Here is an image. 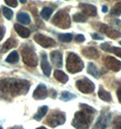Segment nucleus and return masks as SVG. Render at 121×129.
<instances>
[{"mask_svg": "<svg viewBox=\"0 0 121 129\" xmlns=\"http://www.w3.org/2000/svg\"><path fill=\"white\" fill-rule=\"evenodd\" d=\"M30 88V83L25 80L5 79L0 81V90L12 96L25 95Z\"/></svg>", "mask_w": 121, "mask_h": 129, "instance_id": "obj_1", "label": "nucleus"}, {"mask_svg": "<svg viewBox=\"0 0 121 129\" xmlns=\"http://www.w3.org/2000/svg\"><path fill=\"white\" fill-rule=\"evenodd\" d=\"M93 119V115L84 110L76 112L71 125L76 129H89V124Z\"/></svg>", "mask_w": 121, "mask_h": 129, "instance_id": "obj_2", "label": "nucleus"}, {"mask_svg": "<svg viewBox=\"0 0 121 129\" xmlns=\"http://www.w3.org/2000/svg\"><path fill=\"white\" fill-rule=\"evenodd\" d=\"M83 61L77 54L69 52L66 60V69L71 73H77L83 69Z\"/></svg>", "mask_w": 121, "mask_h": 129, "instance_id": "obj_3", "label": "nucleus"}, {"mask_svg": "<svg viewBox=\"0 0 121 129\" xmlns=\"http://www.w3.org/2000/svg\"><path fill=\"white\" fill-rule=\"evenodd\" d=\"M21 54L23 61L25 63L27 66L35 67L38 64V58H37L36 53L35 52L34 49L30 46H24L21 49Z\"/></svg>", "mask_w": 121, "mask_h": 129, "instance_id": "obj_4", "label": "nucleus"}, {"mask_svg": "<svg viewBox=\"0 0 121 129\" xmlns=\"http://www.w3.org/2000/svg\"><path fill=\"white\" fill-rule=\"evenodd\" d=\"M52 24L62 29H67L71 26V18L66 11L60 10L53 16Z\"/></svg>", "mask_w": 121, "mask_h": 129, "instance_id": "obj_5", "label": "nucleus"}, {"mask_svg": "<svg viewBox=\"0 0 121 129\" xmlns=\"http://www.w3.org/2000/svg\"><path fill=\"white\" fill-rule=\"evenodd\" d=\"M66 121L65 114L63 112L58 111H52L46 119V124L51 127H56L58 125H63Z\"/></svg>", "mask_w": 121, "mask_h": 129, "instance_id": "obj_6", "label": "nucleus"}, {"mask_svg": "<svg viewBox=\"0 0 121 129\" xmlns=\"http://www.w3.org/2000/svg\"><path fill=\"white\" fill-rule=\"evenodd\" d=\"M111 121V113L108 111H103L96 121L92 129H107Z\"/></svg>", "mask_w": 121, "mask_h": 129, "instance_id": "obj_7", "label": "nucleus"}, {"mask_svg": "<svg viewBox=\"0 0 121 129\" xmlns=\"http://www.w3.org/2000/svg\"><path fill=\"white\" fill-rule=\"evenodd\" d=\"M76 87L82 93H91L95 89V84L93 83L91 80H89L87 78H83L80 80H77L76 82Z\"/></svg>", "mask_w": 121, "mask_h": 129, "instance_id": "obj_8", "label": "nucleus"}, {"mask_svg": "<svg viewBox=\"0 0 121 129\" xmlns=\"http://www.w3.org/2000/svg\"><path fill=\"white\" fill-rule=\"evenodd\" d=\"M35 41L38 44L42 46L43 48H50V47H53V46L56 45L55 43V41H54L52 38H50V37L45 36L43 35H40V34H37V35H35L34 37Z\"/></svg>", "mask_w": 121, "mask_h": 129, "instance_id": "obj_9", "label": "nucleus"}, {"mask_svg": "<svg viewBox=\"0 0 121 129\" xmlns=\"http://www.w3.org/2000/svg\"><path fill=\"white\" fill-rule=\"evenodd\" d=\"M104 63L108 69L113 71H118L121 70V61L114 57H111V56L106 57L104 59Z\"/></svg>", "mask_w": 121, "mask_h": 129, "instance_id": "obj_10", "label": "nucleus"}, {"mask_svg": "<svg viewBox=\"0 0 121 129\" xmlns=\"http://www.w3.org/2000/svg\"><path fill=\"white\" fill-rule=\"evenodd\" d=\"M48 96V90L46 88L45 85L43 84H40L37 86V88L34 91V94H33V98L36 100H42V99H46Z\"/></svg>", "mask_w": 121, "mask_h": 129, "instance_id": "obj_11", "label": "nucleus"}, {"mask_svg": "<svg viewBox=\"0 0 121 129\" xmlns=\"http://www.w3.org/2000/svg\"><path fill=\"white\" fill-rule=\"evenodd\" d=\"M100 30V32L106 34V35L111 39H117L121 36V32L115 30L113 28H110L109 26L107 25V24H101Z\"/></svg>", "mask_w": 121, "mask_h": 129, "instance_id": "obj_12", "label": "nucleus"}, {"mask_svg": "<svg viewBox=\"0 0 121 129\" xmlns=\"http://www.w3.org/2000/svg\"><path fill=\"white\" fill-rule=\"evenodd\" d=\"M41 67L43 70L44 75L49 77L51 75V71H52V67L47 60V55L45 52H43L41 54Z\"/></svg>", "mask_w": 121, "mask_h": 129, "instance_id": "obj_13", "label": "nucleus"}, {"mask_svg": "<svg viewBox=\"0 0 121 129\" xmlns=\"http://www.w3.org/2000/svg\"><path fill=\"white\" fill-rule=\"evenodd\" d=\"M81 53L86 57L87 59H91V60H95L99 58L100 53L98 52V50L94 47H86L81 50Z\"/></svg>", "mask_w": 121, "mask_h": 129, "instance_id": "obj_14", "label": "nucleus"}, {"mask_svg": "<svg viewBox=\"0 0 121 129\" xmlns=\"http://www.w3.org/2000/svg\"><path fill=\"white\" fill-rule=\"evenodd\" d=\"M51 60L52 64L57 68L63 66V54L59 51H53L51 52Z\"/></svg>", "mask_w": 121, "mask_h": 129, "instance_id": "obj_15", "label": "nucleus"}, {"mask_svg": "<svg viewBox=\"0 0 121 129\" xmlns=\"http://www.w3.org/2000/svg\"><path fill=\"white\" fill-rule=\"evenodd\" d=\"M80 7L82 10V13L85 15H88V16H96L97 15V8L92 5L81 4L80 5Z\"/></svg>", "mask_w": 121, "mask_h": 129, "instance_id": "obj_16", "label": "nucleus"}, {"mask_svg": "<svg viewBox=\"0 0 121 129\" xmlns=\"http://www.w3.org/2000/svg\"><path fill=\"white\" fill-rule=\"evenodd\" d=\"M15 30L16 31V33H17L21 37H23V38H27V37L30 35V31H29V29H27V28L24 27V26L21 25V24H15Z\"/></svg>", "mask_w": 121, "mask_h": 129, "instance_id": "obj_17", "label": "nucleus"}, {"mask_svg": "<svg viewBox=\"0 0 121 129\" xmlns=\"http://www.w3.org/2000/svg\"><path fill=\"white\" fill-rule=\"evenodd\" d=\"M98 95H99V97H100V99L104 100V101H107V102H110L112 100V97H111V95L109 92L105 89L104 88H102L101 86L99 88V92H98Z\"/></svg>", "mask_w": 121, "mask_h": 129, "instance_id": "obj_18", "label": "nucleus"}, {"mask_svg": "<svg viewBox=\"0 0 121 129\" xmlns=\"http://www.w3.org/2000/svg\"><path fill=\"white\" fill-rule=\"evenodd\" d=\"M54 78L56 79L58 81H60V83H66L69 80V78L66 74L62 71H59V70H56L54 71Z\"/></svg>", "mask_w": 121, "mask_h": 129, "instance_id": "obj_19", "label": "nucleus"}, {"mask_svg": "<svg viewBox=\"0 0 121 129\" xmlns=\"http://www.w3.org/2000/svg\"><path fill=\"white\" fill-rule=\"evenodd\" d=\"M47 112H48V107L47 106H43V107H41V108L38 109L37 113L35 115V116H34V118L36 121L42 120V118H43V116L47 114Z\"/></svg>", "mask_w": 121, "mask_h": 129, "instance_id": "obj_20", "label": "nucleus"}, {"mask_svg": "<svg viewBox=\"0 0 121 129\" xmlns=\"http://www.w3.org/2000/svg\"><path fill=\"white\" fill-rule=\"evenodd\" d=\"M17 21L23 24H29L31 22V18L28 14L21 12V13H19L17 15Z\"/></svg>", "mask_w": 121, "mask_h": 129, "instance_id": "obj_21", "label": "nucleus"}, {"mask_svg": "<svg viewBox=\"0 0 121 129\" xmlns=\"http://www.w3.org/2000/svg\"><path fill=\"white\" fill-rule=\"evenodd\" d=\"M16 46H17V43H16V41L14 40V39H12V38H9L8 40L4 43L2 50H3V52H7V51H8V50L13 49V48L16 47Z\"/></svg>", "mask_w": 121, "mask_h": 129, "instance_id": "obj_22", "label": "nucleus"}, {"mask_svg": "<svg viewBox=\"0 0 121 129\" xmlns=\"http://www.w3.org/2000/svg\"><path fill=\"white\" fill-rule=\"evenodd\" d=\"M18 60H19V55L16 51H13L11 53H9L7 58L6 59V61L9 63H16Z\"/></svg>", "mask_w": 121, "mask_h": 129, "instance_id": "obj_23", "label": "nucleus"}, {"mask_svg": "<svg viewBox=\"0 0 121 129\" xmlns=\"http://www.w3.org/2000/svg\"><path fill=\"white\" fill-rule=\"evenodd\" d=\"M88 73L90 74V75L94 78L100 77V73H99V71H98L97 67L92 62L89 63V66H88Z\"/></svg>", "mask_w": 121, "mask_h": 129, "instance_id": "obj_24", "label": "nucleus"}, {"mask_svg": "<svg viewBox=\"0 0 121 129\" xmlns=\"http://www.w3.org/2000/svg\"><path fill=\"white\" fill-rule=\"evenodd\" d=\"M74 99H76V96L74 94H72V93L69 92V91H63L60 97V100H63V101H65V102L70 101V100Z\"/></svg>", "mask_w": 121, "mask_h": 129, "instance_id": "obj_25", "label": "nucleus"}, {"mask_svg": "<svg viewBox=\"0 0 121 129\" xmlns=\"http://www.w3.org/2000/svg\"><path fill=\"white\" fill-rule=\"evenodd\" d=\"M52 11H53V9L51 8V7H44L41 12L42 18H43L44 20H48L50 18L51 15L52 14Z\"/></svg>", "mask_w": 121, "mask_h": 129, "instance_id": "obj_26", "label": "nucleus"}, {"mask_svg": "<svg viewBox=\"0 0 121 129\" xmlns=\"http://www.w3.org/2000/svg\"><path fill=\"white\" fill-rule=\"evenodd\" d=\"M58 38L63 43H70L72 40V35L71 34H63V35H59Z\"/></svg>", "mask_w": 121, "mask_h": 129, "instance_id": "obj_27", "label": "nucleus"}, {"mask_svg": "<svg viewBox=\"0 0 121 129\" xmlns=\"http://www.w3.org/2000/svg\"><path fill=\"white\" fill-rule=\"evenodd\" d=\"M73 20L76 23H85L87 21V16L82 14H75L73 15Z\"/></svg>", "mask_w": 121, "mask_h": 129, "instance_id": "obj_28", "label": "nucleus"}, {"mask_svg": "<svg viewBox=\"0 0 121 129\" xmlns=\"http://www.w3.org/2000/svg\"><path fill=\"white\" fill-rule=\"evenodd\" d=\"M80 107L81 108L82 110H84V111L88 112L89 114H92V115H95L96 114V110L92 108V107H89V105H86V104H80Z\"/></svg>", "mask_w": 121, "mask_h": 129, "instance_id": "obj_29", "label": "nucleus"}, {"mask_svg": "<svg viewBox=\"0 0 121 129\" xmlns=\"http://www.w3.org/2000/svg\"><path fill=\"white\" fill-rule=\"evenodd\" d=\"M3 15H4V16L7 20H11L13 18L14 13L13 11L11 10V9H9L8 7H3Z\"/></svg>", "mask_w": 121, "mask_h": 129, "instance_id": "obj_30", "label": "nucleus"}, {"mask_svg": "<svg viewBox=\"0 0 121 129\" xmlns=\"http://www.w3.org/2000/svg\"><path fill=\"white\" fill-rule=\"evenodd\" d=\"M111 15L119 16L121 15V3H117L115 5V7L111 10Z\"/></svg>", "mask_w": 121, "mask_h": 129, "instance_id": "obj_31", "label": "nucleus"}, {"mask_svg": "<svg viewBox=\"0 0 121 129\" xmlns=\"http://www.w3.org/2000/svg\"><path fill=\"white\" fill-rule=\"evenodd\" d=\"M112 129H121V116H117L112 124Z\"/></svg>", "mask_w": 121, "mask_h": 129, "instance_id": "obj_32", "label": "nucleus"}, {"mask_svg": "<svg viewBox=\"0 0 121 129\" xmlns=\"http://www.w3.org/2000/svg\"><path fill=\"white\" fill-rule=\"evenodd\" d=\"M100 48H101L103 51H105V52H110V49H111L110 43H102L101 45H100Z\"/></svg>", "mask_w": 121, "mask_h": 129, "instance_id": "obj_33", "label": "nucleus"}, {"mask_svg": "<svg viewBox=\"0 0 121 129\" xmlns=\"http://www.w3.org/2000/svg\"><path fill=\"white\" fill-rule=\"evenodd\" d=\"M110 52H112L114 54H116L117 56H118V57H120V58H121V48H118V47H111Z\"/></svg>", "mask_w": 121, "mask_h": 129, "instance_id": "obj_34", "label": "nucleus"}, {"mask_svg": "<svg viewBox=\"0 0 121 129\" xmlns=\"http://www.w3.org/2000/svg\"><path fill=\"white\" fill-rule=\"evenodd\" d=\"M5 2L7 3V6L11 7H17V0H5Z\"/></svg>", "mask_w": 121, "mask_h": 129, "instance_id": "obj_35", "label": "nucleus"}, {"mask_svg": "<svg viewBox=\"0 0 121 129\" xmlns=\"http://www.w3.org/2000/svg\"><path fill=\"white\" fill-rule=\"evenodd\" d=\"M75 41L78 42V43H82V42L85 41V37L83 35H78L75 36Z\"/></svg>", "mask_w": 121, "mask_h": 129, "instance_id": "obj_36", "label": "nucleus"}, {"mask_svg": "<svg viewBox=\"0 0 121 129\" xmlns=\"http://www.w3.org/2000/svg\"><path fill=\"white\" fill-rule=\"evenodd\" d=\"M117 97L119 103L121 104V85L118 87V88H117Z\"/></svg>", "mask_w": 121, "mask_h": 129, "instance_id": "obj_37", "label": "nucleus"}, {"mask_svg": "<svg viewBox=\"0 0 121 129\" xmlns=\"http://www.w3.org/2000/svg\"><path fill=\"white\" fill-rule=\"evenodd\" d=\"M5 33H6V29H5V27L0 26V41H1V40L3 39V37H4Z\"/></svg>", "mask_w": 121, "mask_h": 129, "instance_id": "obj_38", "label": "nucleus"}, {"mask_svg": "<svg viewBox=\"0 0 121 129\" xmlns=\"http://www.w3.org/2000/svg\"><path fill=\"white\" fill-rule=\"evenodd\" d=\"M91 37H92V39H94V40H103V37L100 36V35H97V34H92Z\"/></svg>", "mask_w": 121, "mask_h": 129, "instance_id": "obj_39", "label": "nucleus"}, {"mask_svg": "<svg viewBox=\"0 0 121 129\" xmlns=\"http://www.w3.org/2000/svg\"><path fill=\"white\" fill-rule=\"evenodd\" d=\"M51 94H52L51 95V97H52V99H55V98H56V96H57L56 91L54 90V89H51Z\"/></svg>", "mask_w": 121, "mask_h": 129, "instance_id": "obj_40", "label": "nucleus"}, {"mask_svg": "<svg viewBox=\"0 0 121 129\" xmlns=\"http://www.w3.org/2000/svg\"><path fill=\"white\" fill-rule=\"evenodd\" d=\"M9 129H24L22 126H19V125H15V126H13V127H11V128Z\"/></svg>", "mask_w": 121, "mask_h": 129, "instance_id": "obj_41", "label": "nucleus"}, {"mask_svg": "<svg viewBox=\"0 0 121 129\" xmlns=\"http://www.w3.org/2000/svg\"><path fill=\"white\" fill-rule=\"evenodd\" d=\"M102 12H104V13H107V12H108V7H102Z\"/></svg>", "mask_w": 121, "mask_h": 129, "instance_id": "obj_42", "label": "nucleus"}, {"mask_svg": "<svg viewBox=\"0 0 121 129\" xmlns=\"http://www.w3.org/2000/svg\"><path fill=\"white\" fill-rule=\"evenodd\" d=\"M20 2H21L22 4H25V3H26V0H20Z\"/></svg>", "mask_w": 121, "mask_h": 129, "instance_id": "obj_43", "label": "nucleus"}, {"mask_svg": "<svg viewBox=\"0 0 121 129\" xmlns=\"http://www.w3.org/2000/svg\"><path fill=\"white\" fill-rule=\"evenodd\" d=\"M37 129H47V128H45L44 126H41V127H38Z\"/></svg>", "mask_w": 121, "mask_h": 129, "instance_id": "obj_44", "label": "nucleus"}, {"mask_svg": "<svg viewBox=\"0 0 121 129\" xmlns=\"http://www.w3.org/2000/svg\"><path fill=\"white\" fill-rule=\"evenodd\" d=\"M119 44H120V45H121V41H120V42H119Z\"/></svg>", "mask_w": 121, "mask_h": 129, "instance_id": "obj_45", "label": "nucleus"}, {"mask_svg": "<svg viewBox=\"0 0 121 129\" xmlns=\"http://www.w3.org/2000/svg\"><path fill=\"white\" fill-rule=\"evenodd\" d=\"M0 129H3V128H2V126H0Z\"/></svg>", "mask_w": 121, "mask_h": 129, "instance_id": "obj_46", "label": "nucleus"}]
</instances>
